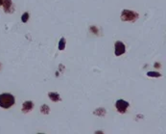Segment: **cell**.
Listing matches in <instances>:
<instances>
[{
  "label": "cell",
  "instance_id": "cell-10",
  "mask_svg": "<svg viewBox=\"0 0 166 134\" xmlns=\"http://www.w3.org/2000/svg\"><path fill=\"white\" fill-rule=\"evenodd\" d=\"M28 20H29V14L28 13H24L23 15H22V16H21V20H22V22H27L28 21Z\"/></svg>",
  "mask_w": 166,
  "mask_h": 134
},
{
  "label": "cell",
  "instance_id": "cell-2",
  "mask_svg": "<svg viewBox=\"0 0 166 134\" xmlns=\"http://www.w3.org/2000/svg\"><path fill=\"white\" fill-rule=\"evenodd\" d=\"M138 14L130 10H123L121 14V20L123 21H135L138 18Z\"/></svg>",
  "mask_w": 166,
  "mask_h": 134
},
{
  "label": "cell",
  "instance_id": "cell-4",
  "mask_svg": "<svg viewBox=\"0 0 166 134\" xmlns=\"http://www.w3.org/2000/svg\"><path fill=\"white\" fill-rule=\"evenodd\" d=\"M115 55L116 56H120V55H122V54L125 53V51H126V46L125 45L122 43V42H116L115 43Z\"/></svg>",
  "mask_w": 166,
  "mask_h": 134
},
{
  "label": "cell",
  "instance_id": "cell-5",
  "mask_svg": "<svg viewBox=\"0 0 166 134\" xmlns=\"http://www.w3.org/2000/svg\"><path fill=\"white\" fill-rule=\"evenodd\" d=\"M3 8L4 11L6 13L9 12H13V3H12V0H3Z\"/></svg>",
  "mask_w": 166,
  "mask_h": 134
},
{
  "label": "cell",
  "instance_id": "cell-11",
  "mask_svg": "<svg viewBox=\"0 0 166 134\" xmlns=\"http://www.w3.org/2000/svg\"><path fill=\"white\" fill-rule=\"evenodd\" d=\"M49 110H50V109H49V107L47 105H42V107H41V112H42L43 114H48L49 113Z\"/></svg>",
  "mask_w": 166,
  "mask_h": 134
},
{
  "label": "cell",
  "instance_id": "cell-9",
  "mask_svg": "<svg viewBox=\"0 0 166 134\" xmlns=\"http://www.w3.org/2000/svg\"><path fill=\"white\" fill-rule=\"evenodd\" d=\"M147 75L148 76H151V77H160L161 74L159 72H147Z\"/></svg>",
  "mask_w": 166,
  "mask_h": 134
},
{
  "label": "cell",
  "instance_id": "cell-1",
  "mask_svg": "<svg viewBox=\"0 0 166 134\" xmlns=\"http://www.w3.org/2000/svg\"><path fill=\"white\" fill-rule=\"evenodd\" d=\"M15 104V97L13 95L5 93L0 95V106L2 108L8 109Z\"/></svg>",
  "mask_w": 166,
  "mask_h": 134
},
{
  "label": "cell",
  "instance_id": "cell-6",
  "mask_svg": "<svg viewBox=\"0 0 166 134\" xmlns=\"http://www.w3.org/2000/svg\"><path fill=\"white\" fill-rule=\"evenodd\" d=\"M33 107H34V103L32 102H26L22 104V111L28 112L31 110V109H33Z\"/></svg>",
  "mask_w": 166,
  "mask_h": 134
},
{
  "label": "cell",
  "instance_id": "cell-7",
  "mask_svg": "<svg viewBox=\"0 0 166 134\" xmlns=\"http://www.w3.org/2000/svg\"><path fill=\"white\" fill-rule=\"evenodd\" d=\"M49 97H50V99L52 102H60V100H62V98H60V95L58 94V93H49L48 94Z\"/></svg>",
  "mask_w": 166,
  "mask_h": 134
},
{
  "label": "cell",
  "instance_id": "cell-8",
  "mask_svg": "<svg viewBox=\"0 0 166 134\" xmlns=\"http://www.w3.org/2000/svg\"><path fill=\"white\" fill-rule=\"evenodd\" d=\"M65 47V38H62L60 40V43H59V49L60 50H63Z\"/></svg>",
  "mask_w": 166,
  "mask_h": 134
},
{
  "label": "cell",
  "instance_id": "cell-12",
  "mask_svg": "<svg viewBox=\"0 0 166 134\" xmlns=\"http://www.w3.org/2000/svg\"><path fill=\"white\" fill-rule=\"evenodd\" d=\"M2 4H3V0H0V6H1Z\"/></svg>",
  "mask_w": 166,
  "mask_h": 134
},
{
  "label": "cell",
  "instance_id": "cell-3",
  "mask_svg": "<svg viewBox=\"0 0 166 134\" xmlns=\"http://www.w3.org/2000/svg\"><path fill=\"white\" fill-rule=\"evenodd\" d=\"M115 106H116V109L118 110L119 113H125L127 108L129 107V102H126L124 99H118L117 102L115 103Z\"/></svg>",
  "mask_w": 166,
  "mask_h": 134
}]
</instances>
